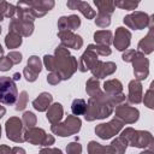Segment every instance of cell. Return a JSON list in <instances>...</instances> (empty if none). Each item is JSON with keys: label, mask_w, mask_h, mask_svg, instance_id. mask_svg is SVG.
Segmentation results:
<instances>
[{"label": "cell", "mask_w": 154, "mask_h": 154, "mask_svg": "<svg viewBox=\"0 0 154 154\" xmlns=\"http://www.w3.org/2000/svg\"><path fill=\"white\" fill-rule=\"evenodd\" d=\"M103 90L107 95L109 96H114V95H118L122 93L123 90V85L122 83L118 81V79H109V81H106L105 84H103Z\"/></svg>", "instance_id": "obj_22"}, {"label": "cell", "mask_w": 154, "mask_h": 154, "mask_svg": "<svg viewBox=\"0 0 154 154\" xmlns=\"http://www.w3.org/2000/svg\"><path fill=\"white\" fill-rule=\"evenodd\" d=\"M2 18H4V16H2V13H1V12H0V22H1V20H2Z\"/></svg>", "instance_id": "obj_48"}, {"label": "cell", "mask_w": 154, "mask_h": 154, "mask_svg": "<svg viewBox=\"0 0 154 154\" xmlns=\"http://www.w3.org/2000/svg\"><path fill=\"white\" fill-rule=\"evenodd\" d=\"M58 36L61 41V45L66 48L69 47L73 49H79L83 45V40L81 38V36L73 34L71 30H59Z\"/></svg>", "instance_id": "obj_11"}, {"label": "cell", "mask_w": 154, "mask_h": 154, "mask_svg": "<svg viewBox=\"0 0 154 154\" xmlns=\"http://www.w3.org/2000/svg\"><path fill=\"white\" fill-rule=\"evenodd\" d=\"M149 20H150V17H148L146 13L138 12V11H135L134 13L128 14V16L124 17V23L129 28L135 29V30L143 29L144 26H147V24H148Z\"/></svg>", "instance_id": "obj_10"}, {"label": "cell", "mask_w": 154, "mask_h": 154, "mask_svg": "<svg viewBox=\"0 0 154 154\" xmlns=\"http://www.w3.org/2000/svg\"><path fill=\"white\" fill-rule=\"evenodd\" d=\"M0 136H1V126H0Z\"/></svg>", "instance_id": "obj_49"}, {"label": "cell", "mask_w": 154, "mask_h": 154, "mask_svg": "<svg viewBox=\"0 0 154 154\" xmlns=\"http://www.w3.org/2000/svg\"><path fill=\"white\" fill-rule=\"evenodd\" d=\"M153 18V17H152ZM149 32L146 37H143L140 43H138V49L144 54H148V53H152L153 52V47H154V38H153V23H152V19H150V25H149Z\"/></svg>", "instance_id": "obj_19"}, {"label": "cell", "mask_w": 154, "mask_h": 154, "mask_svg": "<svg viewBox=\"0 0 154 154\" xmlns=\"http://www.w3.org/2000/svg\"><path fill=\"white\" fill-rule=\"evenodd\" d=\"M81 119L75 116H67V118L63 123H58L51 126V130L53 134L65 137L73 134H77L81 129Z\"/></svg>", "instance_id": "obj_3"}, {"label": "cell", "mask_w": 154, "mask_h": 154, "mask_svg": "<svg viewBox=\"0 0 154 154\" xmlns=\"http://www.w3.org/2000/svg\"><path fill=\"white\" fill-rule=\"evenodd\" d=\"M130 38H131V34L129 30H126L125 28H118L116 30V36H114V41L113 45L116 46V48L118 51H124L129 47L130 45Z\"/></svg>", "instance_id": "obj_14"}, {"label": "cell", "mask_w": 154, "mask_h": 154, "mask_svg": "<svg viewBox=\"0 0 154 154\" xmlns=\"http://www.w3.org/2000/svg\"><path fill=\"white\" fill-rule=\"evenodd\" d=\"M67 7L70 10H78L82 12V14L84 17H87L88 19H93L96 13L95 11L85 2V1H81V0H69L67 1Z\"/></svg>", "instance_id": "obj_16"}, {"label": "cell", "mask_w": 154, "mask_h": 154, "mask_svg": "<svg viewBox=\"0 0 154 154\" xmlns=\"http://www.w3.org/2000/svg\"><path fill=\"white\" fill-rule=\"evenodd\" d=\"M0 32H1V28H0Z\"/></svg>", "instance_id": "obj_50"}, {"label": "cell", "mask_w": 154, "mask_h": 154, "mask_svg": "<svg viewBox=\"0 0 154 154\" xmlns=\"http://www.w3.org/2000/svg\"><path fill=\"white\" fill-rule=\"evenodd\" d=\"M5 43L8 48H17L22 43V36L17 32L10 31L6 36V38H5Z\"/></svg>", "instance_id": "obj_26"}, {"label": "cell", "mask_w": 154, "mask_h": 154, "mask_svg": "<svg viewBox=\"0 0 154 154\" xmlns=\"http://www.w3.org/2000/svg\"><path fill=\"white\" fill-rule=\"evenodd\" d=\"M95 52L96 54H100V55H109L111 54V48L108 46H105V45H89Z\"/></svg>", "instance_id": "obj_34"}, {"label": "cell", "mask_w": 154, "mask_h": 154, "mask_svg": "<svg viewBox=\"0 0 154 154\" xmlns=\"http://www.w3.org/2000/svg\"><path fill=\"white\" fill-rule=\"evenodd\" d=\"M95 24L100 28H106L111 24V17L109 14H105V13H97V17L95 19Z\"/></svg>", "instance_id": "obj_32"}, {"label": "cell", "mask_w": 154, "mask_h": 154, "mask_svg": "<svg viewBox=\"0 0 154 154\" xmlns=\"http://www.w3.org/2000/svg\"><path fill=\"white\" fill-rule=\"evenodd\" d=\"M96 58H97L96 52H95L90 46H88L87 51H85V52L83 53V55L81 57L79 65H78L79 71H81V72H85V71L90 70V69H91V66H93V64L97 60Z\"/></svg>", "instance_id": "obj_15"}, {"label": "cell", "mask_w": 154, "mask_h": 154, "mask_svg": "<svg viewBox=\"0 0 154 154\" xmlns=\"http://www.w3.org/2000/svg\"><path fill=\"white\" fill-rule=\"evenodd\" d=\"M0 152H11V149L7 147H0Z\"/></svg>", "instance_id": "obj_45"}, {"label": "cell", "mask_w": 154, "mask_h": 154, "mask_svg": "<svg viewBox=\"0 0 154 154\" xmlns=\"http://www.w3.org/2000/svg\"><path fill=\"white\" fill-rule=\"evenodd\" d=\"M12 152H22V153H24V149H20V148H14V149H12Z\"/></svg>", "instance_id": "obj_46"}, {"label": "cell", "mask_w": 154, "mask_h": 154, "mask_svg": "<svg viewBox=\"0 0 154 154\" xmlns=\"http://www.w3.org/2000/svg\"><path fill=\"white\" fill-rule=\"evenodd\" d=\"M18 91L13 78L2 76L0 77V103L12 105L17 101Z\"/></svg>", "instance_id": "obj_2"}, {"label": "cell", "mask_w": 154, "mask_h": 154, "mask_svg": "<svg viewBox=\"0 0 154 154\" xmlns=\"http://www.w3.org/2000/svg\"><path fill=\"white\" fill-rule=\"evenodd\" d=\"M41 152H58V153H60L61 150H59V149H42Z\"/></svg>", "instance_id": "obj_44"}, {"label": "cell", "mask_w": 154, "mask_h": 154, "mask_svg": "<svg viewBox=\"0 0 154 154\" xmlns=\"http://www.w3.org/2000/svg\"><path fill=\"white\" fill-rule=\"evenodd\" d=\"M19 78H20V75H19L18 72H16V73L13 75V81H18Z\"/></svg>", "instance_id": "obj_43"}, {"label": "cell", "mask_w": 154, "mask_h": 154, "mask_svg": "<svg viewBox=\"0 0 154 154\" xmlns=\"http://www.w3.org/2000/svg\"><path fill=\"white\" fill-rule=\"evenodd\" d=\"M53 97L49 93H41L38 95V97H36L34 101H32V106L35 109H37L38 112H43V111H47V108L51 106V102H52Z\"/></svg>", "instance_id": "obj_21"}, {"label": "cell", "mask_w": 154, "mask_h": 154, "mask_svg": "<svg viewBox=\"0 0 154 154\" xmlns=\"http://www.w3.org/2000/svg\"><path fill=\"white\" fill-rule=\"evenodd\" d=\"M17 99H18V97H17ZM26 102H28V94H26V91H22L20 95H19V99H18V101H17V103H16V109H17V111L24 109L25 106H26Z\"/></svg>", "instance_id": "obj_35"}, {"label": "cell", "mask_w": 154, "mask_h": 154, "mask_svg": "<svg viewBox=\"0 0 154 154\" xmlns=\"http://www.w3.org/2000/svg\"><path fill=\"white\" fill-rule=\"evenodd\" d=\"M43 63L46 65V69L51 72H57L60 76L61 81L69 79L78 67L76 58L70 55L67 48L63 45L57 47L54 57L45 55Z\"/></svg>", "instance_id": "obj_1"}, {"label": "cell", "mask_w": 154, "mask_h": 154, "mask_svg": "<svg viewBox=\"0 0 154 154\" xmlns=\"http://www.w3.org/2000/svg\"><path fill=\"white\" fill-rule=\"evenodd\" d=\"M13 63L12 60L6 55V57H0V70L1 71H7L12 67Z\"/></svg>", "instance_id": "obj_36"}, {"label": "cell", "mask_w": 154, "mask_h": 154, "mask_svg": "<svg viewBox=\"0 0 154 154\" xmlns=\"http://www.w3.org/2000/svg\"><path fill=\"white\" fill-rule=\"evenodd\" d=\"M88 152H89L90 154L101 153V152L114 153V149L112 148V146H109V147H102V146H100V143H97V142H95V141H90V142H89V146H88Z\"/></svg>", "instance_id": "obj_29"}, {"label": "cell", "mask_w": 154, "mask_h": 154, "mask_svg": "<svg viewBox=\"0 0 154 154\" xmlns=\"http://www.w3.org/2000/svg\"><path fill=\"white\" fill-rule=\"evenodd\" d=\"M138 109L135 107H130L129 105H124L123 102L119 103L116 108V117L119 118L123 123H135L138 119Z\"/></svg>", "instance_id": "obj_9"}, {"label": "cell", "mask_w": 154, "mask_h": 154, "mask_svg": "<svg viewBox=\"0 0 154 154\" xmlns=\"http://www.w3.org/2000/svg\"><path fill=\"white\" fill-rule=\"evenodd\" d=\"M47 81H48V83H51V84H58V83L61 81V78H60V76H59L57 72H51V73L48 75V77H47Z\"/></svg>", "instance_id": "obj_40"}, {"label": "cell", "mask_w": 154, "mask_h": 154, "mask_svg": "<svg viewBox=\"0 0 154 154\" xmlns=\"http://www.w3.org/2000/svg\"><path fill=\"white\" fill-rule=\"evenodd\" d=\"M2 53H4V49H2V47H1V45H0V57L2 55Z\"/></svg>", "instance_id": "obj_47"}, {"label": "cell", "mask_w": 154, "mask_h": 154, "mask_svg": "<svg viewBox=\"0 0 154 154\" xmlns=\"http://www.w3.org/2000/svg\"><path fill=\"white\" fill-rule=\"evenodd\" d=\"M66 152L67 153H81L82 152V147H81L79 143L71 142V143H69V146L66 148Z\"/></svg>", "instance_id": "obj_38"}, {"label": "cell", "mask_w": 154, "mask_h": 154, "mask_svg": "<svg viewBox=\"0 0 154 154\" xmlns=\"http://www.w3.org/2000/svg\"><path fill=\"white\" fill-rule=\"evenodd\" d=\"M7 57L12 60V63H13V65L14 64H18V63H20V60H22V54L19 53V52H10L8 54H7Z\"/></svg>", "instance_id": "obj_39"}, {"label": "cell", "mask_w": 154, "mask_h": 154, "mask_svg": "<svg viewBox=\"0 0 154 154\" xmlns=\"http://www.w3.org/2000/svg\"><path fill=\"white\" fill-rule=\"evenodd\" d=\"M87 93H88L89 96H91V97L100 96V95L103 94V93L100 90V88H99V81H97L95 77H91V78L88 79V82H87Z\"/></svg>", "instance_id": "obj_25"}, {"label": "cell", "mask_w": 154, "mask_h": 154, "mask_svg": "<svg viewBox=\"0 0 154 154\" xmlns=\"http://www.w3.org/2000/svg\"><path fill=\"white\" fill-rule=\"evenodd\" d=\"M140 0H114V6L125 10H135Z\"/></svg>", "instance_id": "obj_30"}, {"label": "cell", "mask_w": 154, "mask_h": 154, "mask_svg": "<svg viewBox=\"0 0 154 154\" xmlns=\"http://www.w3.org/2000/svg\"><path fill=\"white\" fill-rule=\"evenodd\" d=\"M6 135L7 138L20 143L24 141V134H23V122L17 118V117H12L6 122Z\"/></svg>", "instance_id": "obj_7"}, {"label": "cell", "mask_w": 154, "mask_h": 154, "mask_svg": "<svg viewBox=\"0 0 154 154\" xmlns=\"http://www.w3.org/2000/svg\"><path fill=\"white\" fill-rule=\"evenodd\" d=\"M91 72H93V76L95 78H105L106 76H109L112 75L116 70H117V65L112 61H108V63H103V61H100V60H96L93 66H91Z\"/></svg>", "instance_id": "obj_12"}, {"label": "cell", "mask_w": 154, "mask_h": 154, "mask_svg": "<svg viewBox=\"0 0 154 154\" xmlns=\"http://www.w3.org/2000/svg\"><path fill=\"white\" fill-rule=\"evenodd\" d=\"M81 25V19L76 14H71L69 17H61L58 20L59 30H75Z\"/></svg>", "instance_id": "obj_17"}, {"label": "cell", "mask_w": 154, "mask_h": 154, "mask_svg": "<svg viewBox=\"0 0 154 154\" xmlns=\"http://www.w3.org/2000/svg\"><path fill=\"white\" fill-rule=\"evenodd\" d=\"M152 85L153 84H150V88H149V90L146 93V96H144V103L149 107V108H153L154 106H153V88H152Z\"/></svg>", "instance_id": "obj_37"}, {"label": "cell", "mask_w": 154, "mask_h": 154, "mask_svg": "<svg viewBox=\"0 0 154 154\" xmlns=\"http://www.w3.org/2000/svg\"><path fill=\"white\" fill-rule=\"evenodd\" d=\"M111 146L114 149V153H124L125 149H126V147H128V141H126L125 137H123L120 135L119 137H117L116 140L112 141Z\"/></svg>", "instance_id": "obj_28"}, {"label": "cell", "mask_w": 154, "mask_h": 154, "mask_svg": "<svg viewBox=\"0 0 154 154\" xmlns=\"http://www.w3.org/2000/svg\"><path fill=\"white\" fill-rule=\"evenodd\" d=\"M24 141L35 144V146H52L54 143V137L52 135H47L45 130L38 128H28L24 132Z\"/></svg>", "instance_id": "obj_5"}, {"label": "cell", "mask_w": 154, "mask_h": 154, "mask_svg": "<svg viewBox=\"0 0 154 154\" xmlns=\"http://www.w3.org/2000/svg\"><path fill=\"white\" fill-rule=\"evenodd\" d=\"M94 4L96 5L99 13H105L111 16L116 10L114 0H94Z\"/></svg>", "instance_id": "obj_23"}, {"label": "cell", "mask_w": 154, "mask_h": 154, "mask_svg": "<svg viewBox=\"0 0 154 154\" xmlns=\"http://www.w3.org/2000/svg\"><path fill=\"white\" fill-rule=\"evenodd\" d=\"M129 101L132 103H140L142 101V85L138 79H134L129 83Z\"/></svg>", "instance_id": "obj_18"}, {"label": "cell", "mask_w": 154, "mask_h": 154, "mask_svg": "<svg viewBox=\"0 0 154 154\" xmlns=\"http://www.w3.org/2000/svg\"><path fill=\"white\" fill-rule=\"evenodd\" d=\"M94 40L97 45H105L109 46L112 41V32L109 30H99L94 34Z\"/></svg>", "instance_id": "obj_24"}, {"label": "cell", "mask_w": 154, "mask_h": 154, "mask_svg": "<svg viewBox=\"0 0 154 154\" xmlns=\"http://www.w3.org/2000/svg\"><path fill=\"white\" fill-rule=\"evenodd\" d=\"M0 12L2 13L4 17H13L16 12V7L4 0H0Z\"/></svg>", "instance_id": "obj_31"}, {"label": "cell", "mask_w": 154, "mask_h": 154, "mask_svg": "<svg viewBox=\"0 0 154 154\" xmlns=\"http://www.w3.org/2000/svg\"><path fill=\"white\" fill-rule=\"evenodd\" d=\"M123 125H124V123L119 119V118H113L111 122H108V123H103V124H99L96 128H95V132H96V135L100 137V138H102V140H108V138H111L112 136H114V135H117L119 131H120V129L123 128Z\"/></svg>", "instance_id": "obj_6"}, {"label": "cell", "mask_w": 154, "mask_h": 154, "mask_svg": "<svg viewBox=\"0 0 154 154\" xmlns=\"http://www.w3.org/2000/svg\"><path fill=\"white\" fill-rule=\"evenodd\" d=\"M85 109H87V102L83 99H75L72 101L71 111H72L73 116H82V114H84Z\"/></svg>", "instance_id": "obj_27"}, {"label": "cell", "mask_w": 154, "mask_h": 154, "mask_svg": "<svg viewBox=\"0 0 154 154\" xmlns=\"http://www.w3.org/2000/svg\"><path fill=\"white\" fill-rule=\"evenodd\" d=\"M122 136L125 137L128 141V144H131L132 147L143 148L153 143V137L148 131H138V130L128 128L122 132Z\"/></svg>", "instance_id": "obj_4"}, {"label": "cell", "mask_w": 154, "mask_h": 154, "mask_svg": "<svg viewBox=\"0 0 154 154\" xmlns=\"http://www.w3.org/2000/svg\"><path fill=\"white\" fill-rule=\"evenodd\" d=\"M5 112H6V109H5L2 106H0V118H2V117H4Z\"/></svg>", "instance_id": "obj_42"}, {"label": "cell", "mask_w": 154, "mask_h": 154, "mask_svg": "<svg viewBox=\"0 0 154 154\" xmlns=\"http://www.w3.org/2000/svg\"><path fill=\"white\" fill-rule=\"evenodd\" d=\"M47 119L48 122L54 125V124H58L61 118H63V106L60 103H53L52 106H49L47 108Z\"/></svg>", "instance_id": "obj_20"}, {"label": "cell", "mask_w": 154, "mask_h": 154, "mask_svg": "<svg viewBox=\"0 0 154 154\" xmlns=\"http://www.w3.org/2000/svg\"><path fill=\"white\" fill-rule=\"evenodd\" d=\"M131 63L134 64V73L135 77L138 81L146 79L148 76V59L144 57V54L142 52H136Z\"/></svg>", "instance_id": "obj_8"}, {"label": "cell", "mask_w": 154, "mask_h": 154, "mask_svg": "<svg viewBox=\"0 0 154 154\" xmlns=\"http://www.w3.org/2000/svg\"><path fill=\"white\" fill-rule=\"evenodd\" d=\"M41 71V61L37 57L32 55L28 60V65L25 66L23 73L28 82H34L37 78V75Z\"/></svg>", "instance_id": "obj_13"}, {"label": "cell", "mask_w": 154, "mask_h": 154, "mask_svg": "<svg viewBox=\"0 0 154 154\" xmlns=\"http://www.w3.org/2000/svg\"><path fill=\"white\" fill-rule=\"evenodd\" d=\"M135 53H136V51H126L124 54H123V60L124 61H131L132 60V58H134V55H135Z\"/></svg>", "instance_id": "obj_41"}, {"label": "cell", "mask_w": 154, "mask_h": 154, "mask_svg": "<svg viewBox=\"0 0 154 154\" xmlns=\"http://www.w3.org/2000/svg\"><path fill=\"white\" fill-rule=\"evenodd\" d=\"M22 122H23V124H24L26 128H32V126L36 124V117H35V114L31 113V112H24Z\"/></svg>", "instance_id": "obj_33"}]
</instances>
